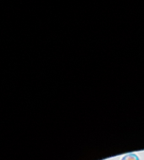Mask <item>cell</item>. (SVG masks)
<instances>
[{
    "label": "cell",
    "instance_id": "1",
    "mask_svg": "<svg viewBox=\"0 0 144 160\" xmlns=\"http://www.w3.org/2000/svg\"><path fill=\"white\" fill-rule=\"evenodd\" d=\"M122 160H139L138 156L136 153H128L126 155H124Z\"/></svg>",
    "mask_w": 144,
    "mask_h": 160
}]
</instances>
